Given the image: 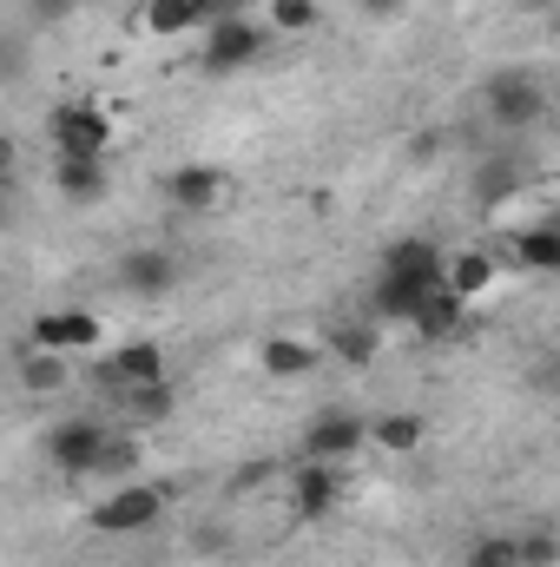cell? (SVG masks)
Instances as JSON below:
<instances>
[{"mask_svg":"<svg viewBox=\"0 0 560 567\" xmlns=\"http://www.w3.org/2000/svg\"><path fill=\"white\" fill-rule=\"evenodd\" d=\"M145 27H152L158 40H178V33H191V27H211V7H205V0H145Z\"/></svg>","mask_w":560,"mask_h":567,"instance_id":"obj_19","label":"cell"},{"mask_svg":"<svg viewBox=\"0 0 560 567\" xmlns=\"http://www.w3.org/2000/svg\"><path fill=\"white\" fill-rule=\"evenodd\" d=\"M113 370L126 377V390H139V383H165V343H152V337L120 343V350H113Z\"/></svg>","mask_w":560,"mask_h":567,"instance_id":"obj_21","label":"cell"},{"mask_svg":"<svg viewBox=\"0 0 560 567\" xmlns=\"http://www.w3.org/2000/svg\"><path fill=\"white\" fill-rule=\"evenodd\" d=\"M515 7H528V13H560V0H515Z\"/></svg>","mask_w":560,"mask_h":567,"instance_id":"obj_32","label":"cell"},{"mask_svg":"<svg viewBox=\"0 0 560 567\" xmlns=\"http://www.w3.org/2000/svg\"><path fill=\"white\" fill-rule=\"evenodd\" d=\"M336 363H350V370H370L376 357H383V323L376 317H336L323 337H317Z\"/></svg>","mask_w":560,"mask_h":567,"instance_id":"obj_14","label":"cell"},{"mask_svg":"<svg viewBox=\"0 0 560 567\" xmlns=\"http://www.w3.org/2000/svg\"><path fill=\"white\" fill-rule=\"evenodd\" d=\"M481 113L495 133H535L548 120V80L535 66H495L481 80Z\"/></svg>","mask_w":560,"mask_h":567,"instance_id":"obj_1","label":"cell"},{"mask_svg":"<svg viewBox=\"0 0 560 567\" xmlns=\"http://www.w3.org/2000/svg\"><path fill=\"white\" fill-rule=\"evenodd\" d=\"M100 337H106V323H100L93 310H40V317L27 323V343H33V350H60V357L93 350Z\"/></svg>","mask_w":560,"mask_h":567,"instance_id":"obj_10","label":"cell"},{"mask_svg":"<svg viewBox=\"0 0 560 567\" xmlns=\"http://www.w3.org/2000/svg\"><path fill=\"white\" fill-rule=\"evenodd\" d=\"M435 290H448V284L442 278H403V271H376V278L363 284V317H376V323H409Z\"/></svg>","mask_w":560,"mask_h":567,"instance_id":"obj_7","label":"cell"},{"mask_svg":"<svg viewBox=\"0 0 560 567\" xmlns=\"http://www.w3.org/2000/svg\"><path fill=\"white\" fill-rule=\"evenodd\" d=\"M133 429H152V423H172L178 416V390H172V377L165 383H139L133 396H126V410H120Z\"/></svg>","mask_w":560,"mask_h":567,"instance_id":"obj_23","label":"cell"},{"mask_svg":"<svg viewBox=\"0 0 560 567\" xmlns=\"http://www.w3.org/2000/svg\"><path fill=\"white\" fill-rule=\"evenodd\" d=\"M53 192L66 205H100L113 192V165L106 158H80V152H53Z\"/></svg>","mask_w":560,"mask_h":567,"instance_id":"obj_12","label":"cell"},{"mask_svg":"<svg viewBox=\"0 0 560 567\" xmlns=\"http://www.w3.org/2000/svg\"><path fill=\"white\" fill-rule=\"evenodd\" d=\"M515 548H521V567H560V528H521Z\"/></svg>","mask_w":560,"mask_h":567,"instance_id":"obj_27","label":"cell"},{"mask_svg":"<svg viewBox=\"0 0 560 567\" xmlns=\"http://www.w3.org/2000/svg\"><path fill=\"white\" fill-rule=\"evenodd\" d=\"M113 435H120V429L100 423V416H66V423L46 429V442H40V449H46V462H53L60 475H80V482H86V475H100V468H106Z\"/></svg>","mask_w":560,"mask_h":567,"instance_id":"obj_4","label":"cell"},{"mask_svg":"<svg viewBox=\"0 0 560 567\" xmlns=\"http://www.w3.org/2000/svg\"><path fill=\"white\" fill-rule=\"evenodd\" d=\"M521 185H528V165L495 152V158H481V165H475V185H468V198H475L481 212H495V205H508Z\"/></svg>","mask_w":560,"mask_h":567,"instance_id":"obj_18","label":"cell"},{"mask_svg":"<svg viewBox=\"0 0 560 567\" xmlns=\"http://www.w3.org/2000/svg\"><path fill=\"white\" fill-rule=\"evenodd\" d=\"M521 383H528L541 403H560V343H554V350H541V357L528 363V377H521Z\"/></svg>","mask_w":560,"mask_h":567,"instance_id":"obj_28","label":"cell"},{"mask_svg":"<svg viewBox=\"0 0 560 567\" xmlns=\"http://www.w3.org/2000/svg\"><path fill=\"white\" fill-rule=\"evenodd\" d=\"M376 271H403V278H442L448 284V251H442L435 238L409 231V238H390V245H383Z\"/></svg>","mask_w":560,"mask_h":567,"instance_id":"obj_15","label":"cell"},{"mask_svg":"<svg viewBox=\"0 0 560 567\" xmlns=\"http://www.w3.org/2000/svg\"><path fill=\"white\" fill-rule=\"evenodd\" d=\"M508 258H515L528 278H560V231L548 225V218L521 225V231L508 238Z\"/></svg>","mask_w":560,"mask_h":567,"instance_id":"obj_17","label":"cell"},{"mask_svg":"<svg viewBox=\"0 0 560 567\" xmlns=\"http://www.w3.org/2000/svg\"><path fill=\"white\" fill-rule=\"evenodd\" d=\"M435 145H442L435 133H416V140H409V152H416V158H435Z\"/></svg>","mask_w":560,"mask_h":567,"instance_id":"obj_31","label":"cell"},{"mask_svg":"<svg viewBox=\"0 0 560 567\" xmlns=\"http://www.w3.org/2000/svg\"><path fill=\"white\" fill-rule=\"evenodd\" d=\"M422 435H428V423H422L416 410H390V416H376V423H370V442H376L383 455H416Z\"/></svg>","mask_w":560,"mask_h":567,"instance_id":"obj_22","label":"cell"},{"mask_svg":"<svg viewBox=\"0 0 560 567\" xmlns=\"http://www.w3.org/2000/svg\"><path fill=\"white\" fill-rule=\"evenodd\" d=\"M165 508H172V482H113L93 502V528L100 535H145V528H158Z\"/></svg>","mask_w":560,"mask_h":567,"instance_id":"obj_3","label":"cell"},{"mask_svg":"<svg viewBox=\"0 0 560 567\" xmlns=\"http://www.w3.org/2000/svg\"><path fill=\"white\" fill-rule=\"evenodd\" d=\"M462 567H521V548H515V535H475Z\"/></svg>","mask_w":560,"mask_h":567,"instance_id":"obj_26","label":"cell"},{"mask_svg":"<svg viewBox=\"0 0 560 567\" xmlns=\"http://www.w3.org/2000/svg\"><path fill=\"white\" fill-rule=\"evenodd\" d=\"M158 192H165V205H172V212L198 218V212H211V205L225 198V172H218V165H205V158H191V165H172V172L158 178Z\"/></svg>","mask_w":560,"mask_h":567,"instance_id":"obj_11","label":"cell"},{"mask_svg":"<svg viewBox=\"0 0 560 567\" xmlns=\"http://www.w3.org/2000/svg\"><path fill=\"white\" fill-rule=\"evenodd\" d=\"M363 7V20H396L403 13V0H356Z\"/></svg>","mask_w":560,"mask_h":567,"instance_id":"obj_29","label":"cell"},{"mask_svg":"<svg viewBox=\"0 0 560 567\" xmlns=\"http://www.w3.org/2000/svg\"><path fill=\"white\" fill-rule=\"evenodd\" d=\"M548 225H554V231H560V205H554V212H548Z\"/></svg>","mask_w":560,"mask_h":567,"instance_id":"obj_33","label":"cell"},{"mask_svg":"<svg viewBox=\"0 0 560 567\" xmlns=\"http://www.w3.org/2000/svg\"><path fill=\"white\" fill-rule=\"evenodd\" d=\"M73 13V0H33V20H66Z\"/></svg>","mask_w":560,"mask_h":567,"instance_id":"obj_30","label":"cell"},{"mask_svg":"<svg viewBox=\"0 0 560 567\" xmlns=\"http://www.w3.org/2000/svg\"><path fill=\"white\" fill-rule=\"evenodd\" d=\"M20 383H27L33 396L66 390V357H60V350H33V343H20Z\"/></svg>","mask_w":560,"mask_h":567,"instance_id":"obj_24","label":"cell"},{"mask_svg":"<svg viewBox=\"0 0 560 567\" xmlns=\"http://www.w3.org/2000/svg\"><path fill=\"white\" fill-rule=\"evenodd\" d=\"M356 449H370V416L356 410H317L303 423V462H343Z\"/></svg>","mask_w":560,"mask_h":567,"instance_id":"obj_8","label":"cell"},{"mask_svg":"<svg viewBox=\"0 0 560 567\" xmlns=\"http://www.w3.org/2000/svg\"><path fill=\"white\" fill-rule=\"evenodd\" d=\"M265 20H271V33H310L323 13H317V0H265Z\"/></svg>","mask_w":560,"mask_h":567,"instance_id":"obj_25","label":"cell"},{"mask_svg":"<svg viewBox=\"0 0 560 567\" xmlns=\"http://www.w3.org/2000/svg\"><path fill=\"white\" fill-rule=\"evenodd\" d=\"M323 357H330L323 343H310V337H283V330L258 343V370H265L271 383H303V377H317Z\"/></svg>","mask_w":560,"mask_h":567,"instance_id":"obj_13","label":"cell"},{"mask_svg":"<svg viewBox=\"0 0 560 567\" xmlns=\"http://www.w3.org/2000/svg\"><path fill=\"white\" fill-rule=\"evenodd\" d=\"M283 502H290L297 522H323V515H336V502H343V475H336V462H297L290 482H283Z\"/></svg>","mask_w":560,"mask_h":567,"instance_id":"obj_9","label":"cell"},{"mask_svg":"<svg viewBox=\"0 0 560 567\" xmlns=\"http://www.w3.org/2000/svg\"><path fill=\"white\" fill-rule=\"evenodd\" d=\"M554 40H560V13H554Z\"/></svg>","mask_w":560,"mask_h":567,"instance_id":"obj_34","label":"cell"},{"mask_svg":"<svg viewBox=\"0 0 560 567\" xmlns=\"http://www.w3.org/2000/svg\"><path fill=\"white\" fill-rule=\"evenodd\" d=\"M495 271H501V265H495V251H481V245L448 251V290H455V297H468V303L495 284Z\"/></svg>","mask_w":560,"mask_h":567,"instance_id":"obj_20","label":"cell"},{"mask_svg":"<svg viewBox=\"0 0 560 567\" xmlns=\"http://www.w3.org/2000/svg\"><path fill=\"white\" fill-rule=\"evenodd\" d=\"M46 140L53 152H80V158H106L113 152V113L93 100H60L46 113Z\"/></svg>","mask_w":560,"mask_h":567,"instance_id":"obj_5","label":"cell"},{"mask_svg":"<svg viewBox=\"0 0 560 567\" xmlns=\"http://www.w3.org/2000/svg\"><path fill=\"white\" fill-rule=\"evenodd\" d=\"M271 20H251V13H231V20H211L205 27V47H198V73H211V80H238V73H251L265 53H271Z\"/></svg>","mask_w":560,"mask_h":567,"instance_id":"obj_2","label":"cell"},{"mask_svg":"<svg viewBox=\"0 0 560 567\" xmlns=\"http://www.w3.org/2000/svg\"><path fill=\"white\" fill-rule=\"evenodd\" d=\"M178 278H185V265H178V251H165V245H133V251L113 265V290L133 297V303H158V297H172Z\"/></svg>","mask_w":560,"mask_h":567,"instance_id":"obj_6","label":"cell"},{"mask_svg":"<svg viewBox=\"0 0 560 567\" xmlns=\"http://www.w3.org/2000/svg\"><path fill=\"white\" fill-rule=\"evenodd\" d=\"M409 330H416L422 343H462V337H468V297L435 290L416 317H409Z\"/></svg>","mask_w":560,"mask_h":567,"instance_id":"obj_16","label":"cell"}]
</instances>
